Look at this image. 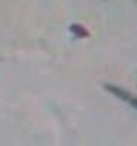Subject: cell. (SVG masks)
<instances>
[{
    "mask_svg": "<svg viewBox=\"0 0 137 146\" xmlns=\"http://www.w3.org/2000/svg\"><path fill=\"white\" fill-rule=\"evenodd\" d=\"M134 108H137V102H134Z\"/></svg>",
    "mask_w": 137,
    "mask_h": 146,
    "instance_id": "obj_1",
    "label": "cell"
}]
</instances>
